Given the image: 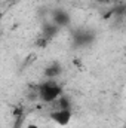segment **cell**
I'll return each instance as SVG.
<instances>
[{"label": "cell", "mask_w": 126, "mask_h": 128, "mask_svg": "<svg viewBox=\"0 0 126 128\" xmlns=\"http://www.w3.org/2000/svg\"><path fill=\"white\" fill-rule=\"evenodd\" d=\"M61 92H63L61 86H60L58 84H55L54 80H49V82L43 84V85L39 88V97H40L43 101H46V103H54V101H57V100L61 97Z\"/></svg>", "instance_id": "cell-1"}, {"label": "cell", "mask_w": 126, "mask_h": 128, "mask_svg": "<svg viewBox=\"0 0 126 128\" xmlns=\"http://www.w3.org/2000/svg\"><path fill=\"white\" fill-rule=\"evenodd\" d=\"M49 116H51V119H52L55 124H58V125H61V127L68 125L70 121H71V118H73L70 109H58V110H54Z\"/></svg>", "instance_id": "cell-2"}, {"label": "cell", "mask_w": 126, "mask_h": 128, "mask_svg": "<svg viewBox=\"0 0 126 128\" xmlns=\"http://www.w3.org/2000/svg\"><path fill=\"white\" fill-rule=\"evenodd\" d=\"M27 128H39V125H37V124H28Z\"/></svg>", "instance_id": "cell-3"}, {"label": "cell", "mask_w": 126, "mask_h": 128, "mask_svg": "<svg viewBox=\"0 0 126 128\" xmlns=\"http://www.w3.org/2000/svg\"><path fill=\"white\" fill-rule=\"evenodd\" d=\"M98 2H102V0H98Z\"/></svg>", "instance_id": "cell-4"}]
</instances>
